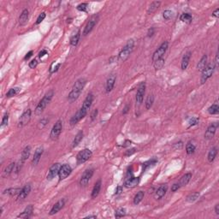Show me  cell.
Returning a JSON list of instances; mask_svg holds the SVG:
<instances>
[{"instance_id":"1","label":"cell","mask_w":219,"mask_h":219,"mask_svg":"<svg viewBox=\"0 0 219 219\" xmlns=\"http://www.w3.org/2000/svg\"><path fill=\"white\" fill-rule=\"evenodd\" d=\"M86 83H87V81H86L85 78H80L75 82V84L72 88L71 92L69 93V96H68V100L70 103H73L78 99V98L80 97V95L82 93L83 88H85V86H86Z\"/></svg>"},{"instance_id":"2","label":"cell","mask_w":219,"mask_h":219,"mask_svg":"<svg viewBox=\"0 0 219 219\" xmlns=\"http://www.w3.org/2000/svg\"><path fill=\"white\" fill-rule=\"evenodd\" d=\"M53 95H54V92H53L52 90H50L48 93H45V95L43 97V99L39 101V103L38 105L36 106V108L34 110V113H35L36 115H40V114L44 111V110L45 109V107H46V106L48 105V104L51 102V100L52 99Z\"/></svg>"},{"instance_id":"3","label":"cell","mask_w":219,"mask_h":219,"mask_svg":"<svg viewBox=\"0 0 219 219\" xmlns=\"http://www.w3.org/2000/svg\"><path fill=\"white\" fill-rule=\"evenodd\" d=\"M134 39L128 40L126 45L123 46V48L122 49L120 53L118 55V59L121 62H125L129 57V56L132 53V51L134 50Z\"/></svg>"},{"instance_id":"4","label":"cell","mask_w":219,"mask_h":219,"mask_svg":"<svg viewBox=\"0 0 219 219\" xmlns=\"http://www.w3.org/2000/svg\"><path fill=\"white\" fill-rule=\"evenodd\" d=\"M215 69H216V65L214 64V63H211L206 65V67L203 69L202 71V76H201V79H200L201 84H205L209 78L211 77L214 71H215Z\"/></svg>"},{"instance_id":"5","label":"cell","mask_w":219,"mask_h":219,"mask_svg":"<svg viewBox=\"0 0 219 219\" xmlns=\"http://www.w3.org/2000/svg\"><path fill=\"white\" fill-rule=\"evenodd\" d=\"M168 45H169V43L167 41H164V43H162V45L156 50V51L153 55V62L159 60L160 58H164V54L166 53L167 49H168Z\"/></svg>"},{"instance_id":"6","label":"cell","mask_w":219,"mask_h":219,"mask_svg":"<svg viewBox=\"0 0 219 219\" xmlns=\"http://www.w3.org/2000/svg\"><path fill=\"white\" fill-rule=\"evenodd\" d=\"M93 155V153L91 150H89L88 148L86 149H83L82 151H81L79 153L77 154L76 156V162L77 164H82L83 163H85L86 161H88V159H90Z\"/></svg>"},{"instance_id":"7","label":"cell","mask_w":219,"mask_h":219,"mask_svg":"<svg viewBox=\"0 0 219 219\" xmlns=\"http://www.w3.org/2000/svg\"><path fill=\"white\" fill-rule=\"evenodd\" d=\"M62 130H63V122L61 120L57 121L56 123L54 124V126L52 127V129H51V134H50L51 139L52 140H57L61 134Z\"/></svg>"},{"instance_id":"8","label":"cell","mask_w":219,"mask_h":219,"mask_svg":"<svg viewBox=\"0 0 219 219\" xmlns=\"http://www.w3.org/2000/svg\"><path fill=\"white\" fill-rule=\"evenodd\" d=\"M87 114H88V110L83 109V108H81V109L79 110L76 113L71 117V119L69 121L70 125H71V126H75L76 124H77L80 121L82 120V118H84V117L87 116Z\"/></svg>"},{"instance_id":"9","label":"cell","mask_w":219,"mask_h":219,"mask_svg":"<svg viewBox=\"0 0 219 219\" xmlns=\"http://www.w3.org/2000/svg\"><path fill=\"white\" fill-rule=\"evenodd\" d=\"M99 22V16L98 15H94L93 17L89 19V21L87 23L86 27L84 28L83 31V34L84 35H88V33H91V31L93 29V27L97 25V23Z\"/></svg>"},{"instance_id":"10","label":"cell","mask_w":219,"mask_h":219,"mask_svg":"<svg viewBox=\"0 0 219 219\" xmlns=\"http://www.w3.org/2000/svg\"><path fill=\"white\" fill-rule=\"evenodd\" d=\"M31 114H32V110L30 109L27 110L22 113V115L20 116L18 120V128H23L27 125L31 120Z\"/></svg>"},{"instance_id":"11","label":"cell","mask_w":219,"mask_h":219,"mask_svg":"<svg viewBox=\"0 0 219 219\" xmlns=\"http://www.w3.org/2000/svg\"><path fill=\"white\" fill-rule=\"evenodd\" d=\"M146 93V83L145 82H141L138 88L136 93V106H140L142 104L143 99H144V95Z\"/></svg>"},{"instance_id":"12","label":"cell","mask_w":219,"mask_h":219,"mask_svg":"<svg viewBox=\"0 0 219 219\" xmlns=\"http://www.w3.org/2000/svg\"><path fill=\"white\" fill-rule=\"evenodd\" d=\"M72 172V169L70 167V165L69 164H63L62 166L60 167V170H59V172H58V176H59V180L62 181V180H64L66 179L69 175L71 174Z\"/></svg>"},{"instance_id":"13","label":"cell","mask_w":219,"mask_h":219,"mask_svg":"<svg viewBox=\"0 0 219 219\" xmlns=\"http://www.w3.org/2000/svg\"><path fill=\"white\" fill-rule=\"evenodd\" d=\"M93 175V169H88V170H85V172L83 173L82 178L80 180V185L83 187H86L88 184L89 181L91 180L92 176Z\"/></svg>"},{"instance_id":"14","label":"cell","mask_w":219,"mask_h":219,"mask_svg":"<svg viewBox=\"0 0 219 219\" xmlns=\"http://www.w3.org/2000/svg\"><path fill=\"white\" fill-rule=\"evenodd\" d=\"M61 165L60 164L58 163H56V164H52V166L50 168L49 171H48V175H47V180H52L53 178L56 177V175H58V172H59V170H60Z\"/></svg>"},{"instance_id":"15","label":"cell","mask_w":219,"mask_h":219,"mask_svg":"<svg viewBox=\"0 0 219 219\" xmlns=\"http://www.w3.org/2000/svg\"><path fill=\"white\" fill-rule=\"evenodd\" d=\"M217 127H218V123L217 122L211 123L208 127L207 130H206L205 134V139H206V140H211L214 137V135H215V134H216Z\"/></svg>"},{"instance_id":"16","label":"cell","mask_w":219,"mask_h":219,"mask_svg":"<svg viewBox=\"0 0 219 219\" xmlns=\"http://www.w3.org/2000/svg\"><path fill=\"white\" fill-rule=\"evenodd\" d=\"M33 211V206L32 205H27V207L25 208V210L22 211V213L17 216V218L28 219L31 216H32Z\"/></svg>"},{"instance_id":"17","label":"cell","mask_w":219,"mask_h":219,"mask_svg":"<svg viewBox=\"0 0 219 219\" xmlns=\"http://www.w3.org/2000/svg\"><path fill=\"white\" fill-rule=\"evenodd\" d=\"M64 204H65V200L64 199H60L59 201H57V202L54 205L52 206V208L51 210L50 211V215L51 216H52V215H55V214H57L59 211H60L61 209L63 207V205H64Z\"/></svg>"},{"instance_id":"18","label":"cell","mask_w":219,"mask_h":219,"mask_svg":"<svg viewBox=\"0 0 219 219\" xmlns=\"http://www.w3.org/2000/svg\"><path fill=\"white\" fill-rule=\"evenodd\" d=\"M139 183H140L139 177H131L124 182V186L126 187L127 188H134L138 186Z\"/></svg>"},{"instance_id":"19","label":"cell","mask_w":219,"mask_h":219,"mask_svg":"<svg viewBox=\"0 0 219 219\" xmlns=\"http://www.w3.org/2000/svg\"><path fill=\"white\" fill-rule=\"evenodd\" d=\"M30 191H31V186H30V184H26L22 188V190L20 192L19 195L17 196V199H26L28 196V194L30 193Z\"/></svg>"},{"instance_id":"20","label":"cell","mask_w":219,"mask_h":219,"mask_svg":"<svg viewBox=\"0 0 219 219\" xmlns=\"http://www.w3.org/2000/svg\"><path fill=\"white\" fill-rule=\"evenodd\" d=\"M167 189H168L167 185H162V186L159 187V188L156 190V192H155V195H154L155 199H162V198L165 195V193H166V192H167Z\"/></svg>"},{"instance_id":"21","label":"cell","mask_w":219,"mask_h":219,"mask_svg":"<svg viewBox=\"0 0 219 219\" xmlns=\"http://www.w3.org/2000/svg\"><path fill=\"white\" fill-rule=\"evenodd\" d=\"M116 79V76H114V75L110 76L107 79V82H106V87H105V89H106V93H107L112 91V89H113L114 86H115Z\"/></svg>"},{"instance_id":"22","label":"cell","mask_w":219,"mask_h":219,"mask_svg":"<svg viewBox=\"0 0 219 219\" xmlns=\"http://www.w3.org/2000/svg\"><path fill=\"white\" fill-rule=\"evenodd\" d=\"M93 101V93H89L88 96H87V98H86L85 100H84V102H83V104H82V108L87 110L88 111V110L90 109L91 106H92Z\"/></svg>"},{"instance_id":"23","label":"cell","mask_w":219,"mask_h":219,"mask_svg":"<svg viewBox=\"0 0 219 219\" xmlns=\"http://www.w3.org/2000/svg\"><path fill=\"white\" fill-rule=\"evenodd\" d=\"M43 151H44L43 147H39L36 149V151H35V153H34V155H33V160H32V164H33V165L38 164V163L39 162V160H40V158H41V156H42V154H43Z\"/></svg>"},{"instance_id":"24","label":"cell","mask_w":219,"mask_h":219,"mask_svg":"<svg viewBox=\"0 0 219 219\" xmlns=\"http://www.w3.org/2000/svg\"><path fill=\"white\" fill-rule=\"evenodd\" d=\"M28 17H29V11L27 9L23 10L22 12L21 16L19 17V23L21 26H24L27 24V21H28Z\"/></svg>"},{"instance_id":"25","label":"cell","mask_w":219,"mask_h":219,"mask_svg":"<svg viewBox=\"0 0 219 219\" xmlns=\"http://www.w3.org/2000/svg\"><path fill=\"white\" fill-rule=\"evenodd\" d=\"M190 57H191V52L190 51H187L185 55L183 56L182 57V60H181V69L185 70L187 66L189 64V61H190Z\"/></svg>"},{"instance_id":"26","label":"cell","mask_w":219,"mask_h":219,"mask_svg":"<svg viewBox=\"0 0 219 219\" xmlns=\"http://www.w3.org/2000/svg\"><path fill=\"white\" fill-rule=\"evenodd\" d=\"M21 188L20 187H11V188H8L4 191V194H8L10 196H17L19 195L20 192H21Z\"/></svg>"},{"instance_id":"27","label":"cell","mask_w":219,"mask_h":219,"mask_svg":"<svg viewBox=\"0 0 219 219\" xmlns=\"http://www.w3.org/2000/svg\"><path fill=\"white\" fill-rule=\"evenodd\" d=\"M207 59H208L207 55L205 54L202 57H201V59L199 62V63H198L197 65V69L199 71H203V69L206 67V65H207Z\"/></svg>"},{"instance_id":"28","label":"cell","mask_w":219,"mask_h":219,"mask_svg":"<svg viewBox=\"0 0 219 219\" xmlns=\"http://www.w3.org/2000/svg\"><path fill=\"white\" fill-rule=\"evenodd\" d=\"M160 5H161V2H159V1H154V2H153V3L150 5L149 8H148V10H147L148 15H151V14L154 13L155 11L159 9Z\"/></svg>"},{"instance_id":"29","label":"cell","mask_w":219,"mask_h":219,"mask_svg":"<svg viewBox=\"0 0 219 219\" xmlns=\"http://www.w3.org/2000/svg\"><path fill=\"white\" fill-rule=\"evenodd\" d=\"M83 134H83V131H82V130H81V131H79L77 133V134L76 135L75 139H74V140H73V143H72V147L73 148L76 147L77 146L80 144V142L82 141V138H83Z\"/></svg>"},{"instance_id":"30","label":"cell","mask_w":219,"mask_h":219,"mask_svg":"<svg viewBox=\"0 0 219 219\" xmlns=\"http://www.w3.org/2000/svg\"><path fill=\"white\" fill-rule=\"evenodd\" d=\"M101 189V180H99L95 183V185L93 187V192H92V198L94 199L96 198L99 194V192Z\"/></svg>"},{"instance_id":"31","label":"cell","mask_w":219,"mask_h":219,"mask_svg":"<svg viewBox=\"0 0 219 219\" xmlns=\"http://www.w3.org/2000/svg\"><path fill=\"white\" fill-rule=\"evenodd\" d=\"M30 153H31V147L28 146V147H26L23 149L22 153V157H21V162L24 163L26 160H27L29 156H30Z\"/></svg>"},{"instance_id":"32","label":"cell","mask_w":219,"mask_h":219,"mask_svg":"<svg viewBox=\"0 0 219 219\" xmlns=\"http://www.w3.org/2000/svg\"><path fill=\"white\" fill-rule=\"evenodd\" d=\"M191 178H192L191 173H187V174H185V175L181 177V180H180V182H179V185H180V187L186 186L187 184V183L190 181Z\"/></svg>"},{"instance_id":"33","label":"cell","mask_w":219,"mask_h":219,"mask_svg":"<svg viewBox=\"0 0 219 219\" xmlns=\"http://www.w3.org/2000/svg\"><path fill=\"white\" fill-rule=\"evenodd\" d=\"M16 165H17V164H15V163H11V164H9L5 169V170H4V175H4L5 177L9 176V175H11V173L14 171L15 168H16Z\"/></svg>"},{"instance_id":"34","label":"cell","mask_w":219,"mask_h":219,"mask_svg":"<svg viewBox=\"0 0 219 219\" xmlns=\"http://www.w3.org/2000/svg\"><path fill=\"white\" fill-rule=\"evenodd\" d=\"M180 20L181 22H186L187 24H190L193 21V17H192L191 14L189 13H183L181 14V16L180 17Z\"/></svg>"},{"instance_id":"35","label":"cell","mask_w":219,"mask_h":219,"mask_svg":"<svg viewBox=\"0 0 219 219\" xmlns=\"http://www.w3.org/2000/svg\"><path fill=\"white\" fill-rule=\"evenodd\" d=\"M80 37H81V32L80 31H78L75 35L72 36L71 39H70V45L72 46H76L78 43H79Z\"/></svg>"},{"instance_id":"36","label":"cell","mask_w":219,"mask_h":219,"mask_svg":"<svg viewBox=\"0 0 219 219\" xmlns=\"http://www.w3.org/2000/svg\"><path fill=\"white\" fill-rule=\"evenodd\" d=\"M217 147L211 148L210 150V152H209L208 153V161L210 163H212L213 162L214 159L216 158V156H217Z\"/></svg>"},{"instance_id":"37","label":"cell","mask_w":219,"mask_h":219,"mask_svg":"<svg viewBox=\"0 0 219 219\" xmlns=\"http://www.w3.org/2000/svg\"><path fill=\"white\" fill-rule=\"evenodd\" d=\"M199 197V193H190L186 199V201L188 203H193L194 201H196L198 199Z\"/></svg>"},{"instance_id":"38","label":"cell","mask_w":219,"mask_h":219,"mask_svg":"<svg viewBox=\"0 0 219 219\" xmlns=\"http://www.w3.org/2000/svg\"><path fill=\"white\" fill-rule=\"evenodd\" d=\"M208 112L211 114V115H217V114H218L219 106L217 102H216L214 104H212L211 106L209 107Z\"/></svg>"},{"instance_id":"39","label":"cell","mask_w":219,"mask_h":219,"mask_svg":"<svg viewBox=\"0 0 219 219\" xmlns=\"http://www.w3.org/2000/svg\"><path fill=\"white\" fill-rule=\"evenodd\" d=\"M144 195H145V193L143 191L138 192L136 194H135L134 198V205H138L139 203L142 200V199L144 198Z\"/></svg>"},{"instance_id":"40","label":"cell","mask_w":219,"mask_h":219,"mask_svg":"<svg viewBox=\"0 0 219 219\" xmlns=\"http://www.w3.org/2000/svg\"><path fill=\"white\" fill-rule=\"evenodd\" d=\"M164 63H165V61H164V58H160L159 60L153 62V66L154 68H155V69H156V70L161 69L164 66Z\"/></svg>"},{"instance_id":"41","label":"cell","mask_w":219,"mask_h":219,"mask_svg":"<svg viewBox=\"0 0 219 219\" xmlns=\"http://www.w3.org/2000/svg\"><path fill=\"white\" fill-rule=\"evenodd\" d=\"M20 90H21V89L19 88H11V89L7 92V93H6V97H7V98H11V97L17 95V93L20 92Z\"/></svg>"},{"instance_id":"42","label":"cell","mask_w":219,"mask_h":219,"mask_svg":"<svg viewBox=\"0 0 219 219\" xmlns=\"http://www.w3.org/2000/svg\"><path fill=\"white\" fill-rule=\"evenodd\" d=\"M195 146L191 142H188L186 146V152L188 154V155H192L193 153H194V152H195Z\"/></svg>"},{"instance_id":"43","label":"cell","mask_w":219,"mask_h":219,"mask_svg":"<svg viewBox=\"0 0 219 219\" xmlns=\"http://www.w3.org/2000/svg\"><path fill=\"white\" fill-rule=\"evenodd\" d=\"M154 102V96L153 95H149L147 98V100H146V109L149 110L153 104Z\"/></svg>"},{"instance_id":"44","label":"cell","mask_w":219,"mask_h":219,"mask_svg":"<svg viewBox=\"0 0 219 219\" xmlns=\"http://www.w3.org/2000/svg\"><path fill=\"white\" fill-rule=\"evenodd\" d=\"M125 215H126V210H125V208H119L116 211L115 217L116 218L122 217H124Z\"/></svg>"},{"instance_id":"45","label":"cell","mask_w":219,"mask_h":219,"mask_svg":"<svg viewBox=\"0 0 219 219\" xmlns=\"http://www.w3.org/2000/svg\"><path fill=\"white\" fill-rule=\"evenodd\" d=\"M156 163H157V159H152V160H149L147 162H145V163L143 164V171L147 170L148 167L154 165Z\"/></svg>"},{"instance_id":"46","label":"cell","mask_w":219,"mask_h":219,"mask_svg":"<svg viewBox=\"0 0 219 219\" xmlns=\"http://www.w3.org/2000/svg\"><path fill=\"white\" fill-rule=\"evenodd\" d=\"M163 17H164V20H166V21H169L170 19L172 18L173 17V12L171 11H169V10H167V11H165L163 13Z\"/></svg>"},{"instance_id":"47","label":"cell","mask_w":219,"mask_h":219,"mask_svg":"<svg viewBox=\"0 0 219 219\" xmlns=\"http://www.w3.org/2000/svg\"><path fill=\"white\" fill-rule=\"evenodd\" d=\"M88 4L87 3H82L80 4L79 5L77 6V10L79 11H83V12H86L87 9H88Z\"/></svg>"},{"instance_id":"48","label":"cell","mask_w":219,"mask_h":219,"mask_svg":"<svg viewBox=\"0 0 219 219\" xmlns=\"http://www.w3.org/2000/svg\"><path fill=\"white\" fill-rule=\"evenodd\" d=\"M8 122H9V114L7 113L4 116L3 119H2V122H1V128L6 126L8 124Z\"/></svg>"},{"instance_id":"49","label":"cell","mask_w":219,"mask_h":219,"mask_svg":"<svg viewBox=\"0 0 219 219\" xmlns=\"http://www.w3.org/2000/svg\"><path fill=\"white\" fill-rule=\"evenodd\" d=\"M199 119L198 117H193V118L190 119V121H189V128H190V127H193L195 126V125H197L198 123H199Z\"/></svg>"},{"instance_id":"50","label":"cell","mask_w":219,"mask_h":219,"mask_svg":"<svg viewBox=\"0 0 219 219\" xmlns=\"http://www.w3.org/2000/svg\"><path fill=\"white\" fill-rule=\"evenodd\" d=\"M45 18V12H43V13H41L39 16L38 17V18H37V21H36V24L38 25V24H39V23H41V22L44 20Z\"/></svg>"},{"instance_id":"51","label":"cell","mask_w":219,"mask_h":219,"mask_svg":"<svg viewBox=\"0 0 219 219\" xmlns=\"http://www.w3.org/2000/svg\"><path fill=\"white\" fill-rule=\"evenodd\" d=\"M37 65H38V61L36 60V59L32 60L30 63H29V64H28V66H29L30 69H35V68L37 67Z\"/></svg>"},{"instance_id":"52","label":"cell","mask_w":219,"mask_h":219,"mask_svg":"<svg viewBox=\"0 0 219 219\" xmlns=\"http://www.w3.org/2000/svg\"><path fill=\"white\" fill-rule=\"evenodd\" d=\"M97 116H98V110H94L93 112H92V114H91V120L92 121H94L96 119V117H97Z\"/></svg>"},{"instance_id":"53","label":"cell","mask_w":219,"mask_h":219,"mask_svg":"<svg viewBox=\"0 0 219 219\" xmlns=\"http://www.w3.org/2000/svg\"><path fill=\"white\" fill-rule=\"evenodd\" d=\"M181 187H180V185H179V183H175L173 186L171 187V191L172 192H176L179 188H180Z\"/></svg>"},{"instance_id":"54","label":"cell","mask_w":219,"mask_h":219,"mask_svg":"<svg viewBox=\"0 0 219 219\" xmlns=\"http://www.w3.org/2000/svg\"><path fill=\"white\" fill-rule=\"evenodd\" d=\"M154 28L153 27H151L149 30H148V33H147V36L149 37V38H151V37H153V34H154Z\"/></svg>"},{"instance_id":"55","label":"cell","mask_w":219,"mask_h":219,"mask_svg":"<svg viewBox=\"0 0 219 219\" xmlns=\"http://www.w3.org/2000/svg\"><path fill=\"white\" fill-rule=\"evenodd\" d=\"M136 152V149L135 148H133L131 150H128L126 153H125V155L126 156H129V155H132L133 153H134Z\"/></svg>"},{"instance_id":"56","label":"cell","mask_w":219,"mask_h":219,"mask_svg":"<svg viewBox=\"0 0 219 219\" xmlns=\"http://www.w3.org/2000/svg\"><path fill=\"white\" fill-rule=\"evenodd\" d=\"M33 51H30L29 52H27V54H26V56H25V57H24V60H28V59L33 56Z\"/></svg>"},{"instance_id":"57","label":"cell","mask_w":219,"mask_h":219,"mask_svg":"<svg viewBox=\"0 0 219 219\" xmlns=\"http://www.w3.org/2000/svg\"><path fill=\"white\" fill-rule=\"evenodd\" d=\"M45 55H48V52H47V51H45V50H42L40 52H39V57H40V58H42L43 57H44Z\"/></svg>"},{"instance_id":"58","label":"cell","mask_w":219,"mask_h":219,"mask_svg":"<svg viewBox=\"0 0 219 219\" xmlns=\"http://www.w3.org/2000/svg\"><path fill=\"white\" fill-rule=\"evenodd\" d=\"M122 187L121 186H118L116 187V195H118V194H121L122 193Z\"/></svg>"},{"instance_id":"59","label":"cell","mask_w":219,"mask_h":219,"mask_svg":"<svg viewBox=\"0 0 219 219\" xmlns=\"http://www.w3.org/2000/svg\"><path fill=\"white\" fill-rule=\"evenodd\" d=\"M128 110H129V104H127L126 106L124 107V109H123L122 114H123V115H125V114H127V113L128 112Z\"/></svg>"},{"instance_id":"60","label":"cell","mask_w":219,"mask_h":219,"mask_svg":"<svg viewBox=\"0 0 219 219\" xmlns=\"http://www.w3.org/2000/svg\"><path fill=\"white\" fill-rule=\"evenodd\" d=\"M215 212L217 215H219V204H217L215 206Z\"/></svg>"},{"instance_id":"61","label":"cell","mask_w":219,"mask_h":219,"mask_svg":"<svg viewBox=\"0 0 219 219\" xmlns=\"http://www.w3.org/2000/svg\"><path fill=\"white\" fill-rule=\"evenodd\" d=\"M218 13H219V9H217V10H216V11L213 12L212 16H213V17H218V16H219Z\"/></svg>"},{"instance_id":"62","label":"cell","mask_w":219,"mask_h":219,"mask_svg":"<svg viewBox=\"0 0 219 219\" xmlns=\"http://www.w3.org/2000/svg\"><path fill=\"white\" fill-rule=\"evenodd\" d=\"M86 218H97V216H95V215H90V216H88Z\"/></svg>"}]
</instances>
